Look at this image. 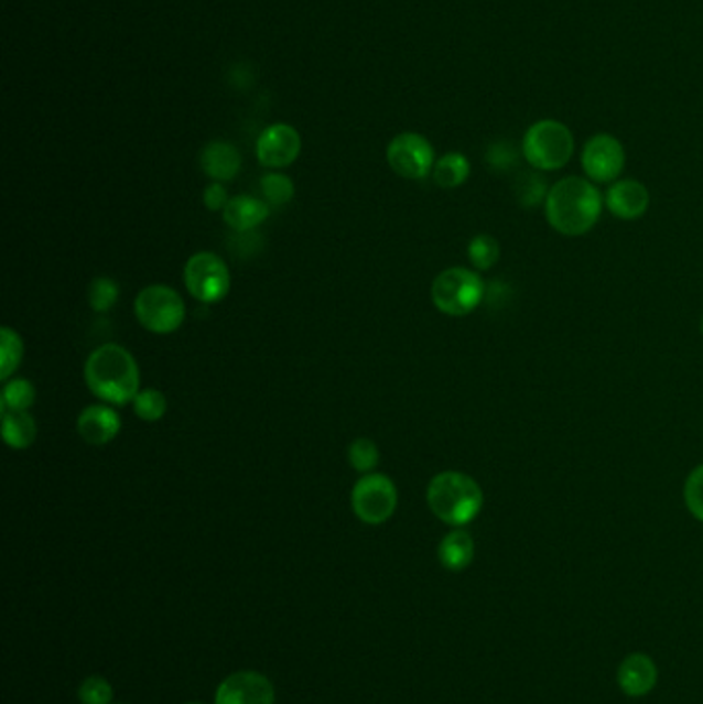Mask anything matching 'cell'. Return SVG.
Wrapping results in <instances>:
<instances>
[{"label": "cell", "instance_id": "5bb4252c", "mask_svg": "<svg viewBox=\"0 0 703 704\" xmlns=\"http://www.w3.org/2000/svg\"><path fill=\"white\" fill-rule=\"evenodd\" d=\"M122 429L120 414L110 404H91L77 419V433L89 445H108Z\"/></svg>", "mask_w": 703, "mask_h": 704}, {"label": "cell", "instance_id": "2e32d148", "mask_svg": "<svg viewBox=\"0 0 703 704\" xmlns=\"http://www.w3.org/2000/svg\"><path fill=\"white\" fill-rule=\"evenodd\" d=\"M201 167L213 182H229L240 173V151L231 142H208L201 153Z\"/></svg>", "mask_w": 703, "mask_h": 704}, {"label": "cell", "instance_id": "f1b7e54d", "mask_svg": "<svg viewBox=\"0 0 703 704\" xmlns=\"http://www.w3.org/2000/svg\"><path fill=\"white\" fill-rule=\"evenodd\" d=\"M547 194H549V186L544 184V180L539 173H520V180H518V201L520 203L528 208L539 206V203L544 204Z\"/></svg>", "mask_w": 703, "mask_h": 704}, {"label": "cell", "instance_id": "30bf717a", "mask_svg": "<svg viewBox=\"0 0 703 704\" xmlns=\"http://www.w3.org/2000/svg\"><path fill=\"white\" fill-rule=\"evenodd\" d=\"M582 170L594 184H613L625 170V149L621 141L608 132L594 134L580 155Z\"/></svg>", "mask_w": 703, "mask_h": 704}, {"label": "cell", "instance_id": "1f68e13d", "mask_svg": "<svg viewBox=\"0 0 703 704\" xmlns=\"http://www.w3.org/2000/svg\"><path fill=\"white\" fill-rule=\"evenodd\" d=\"M203 201H205V206H207L208 210L217 213V210H225V206L229 204L231 198H229V194H227V189H225L221 182H213L205 188Z\"/></svg>", "mask_w": 703, "mask_h": 704}, {"label": "cell", "instance_id": "836d02e7", "mask_svg": "<svg viewBox=\"0 0 703 704\" xmlns=\"http://www.w3.org/2000/svg\"><path fill=\"white\" fill-rule=\"evenodd\" d=\"M186 704H203V703H186Z\"/></svg>", "mask_w": 703, "mask_h": 704}, {"label": "cell", "instance_id": "e575fe53", "mask_svg": "<svg viewBox=\"0 0 703 704\" xmlns=\"http://www.w3.org/2000/svg\"><path fill=\"white\" fill-rule=\"evenodd\" d=\"M116 704H122V703H116Z\"/></svg>", "mask_w": 703, "mask_h": 704}, {"label": "cell", "instance_id": "8fae6325", "mask_svg": "<svg viewBox=\"0 0 703 704\" xmlns=\"http://www.w3.org/2000/svg\"><path fill=\"white\" fill-rule=\"evenodd\" d=\"M302 153V137L291 124L267 126L256 141V156L269 170L289 167Z\"/></svg>", "mask_w": 703, "mask_h": 704}, {"label": "cell", "instance_id": "6da1fadb", "mask_svg": "<svg viewBox=\"0 0 703 704\" xmlns=\"http://www.w3.org/2000/svg\"><path fill=\"white\" fill-rule=\"evenodd\" d=\"M605 206L603 192L588 177L570 175L555 182L544 198L547 223L565 237H580L601 220Z\"/></svg>", "mask_w": 703, "mask_h": 704}, {"label": "cell", "instance_id": "ba28073f", "mask_svg": "<svg viewBox=\"0 0 703 704\" xmlns=\"http://www.w3.org/2000/svg\"><path fill=\"white\" fill-rule=\"evenodd\" d=\"M184 284L198 303L213 305L227 297L231 289V274L217 253L198 251L184 267Z\"/></svg>", "mask_w": 703, "mask_h": 704}, {"label": "cell", "instance_id": "603a6c76", "mask_svg": "<svg viewBox=\"0 0 703 704\" xmlns=\"http://www.w3.org/2000/svg\"><path fill=\"white\" fill-rule=\"evenodd\" d=\"M466 251H468V260H471L473 268L485 272V270H491L499 262L501 246L494 235L479 234L468 241Z\"/></svg>", "mask_w": 703, "mask_h": 704}, {"label": "cell", "instance_id": "8992f818", "mask_svg": "<svg viewBox=\"0 0 703 704\" xmlns=\"http://www.w3.org/2000/svg\"><path fill=\"white\" fill-rule=\"evenodd\" d=\"M137 319L153 334H172L186 319V303L176 289L167 284H149L134 301Z\"/></svg>", "mask_w": 703, "mask_h": 704}, {"label": "cell", "instance_id": "484cf974", "mask_svg": "<svg viewBox=\"0 0 703 704\" xmlns=\"http://www.w3.org/2000/svg\"><path fill=\"white\" fill-rule=\"evenodd\" d=\"M349 462L359 474H371V469L380 462L378 445L368 437L355 438L349 447Z\"/></svg>", "mask_w": 703, "mask_h": 704}, {"label": "cell", "instance_id": "ac0fdd59", "mask_svg": "<svg viewBox=\"0 0 703 704\" xmlns=\"http://www.w3.org/2000/svg\"><path fill=\"white\" fill-rule=\"evenodd\" d=\"M437 559H440V564L452 573H461L464 568H468L471 563L475 561L473 535L463 528H454L452 532L442 538V542L437 546Z\"/></svg>", "mask_w": 703, "mask_h": 704}, {"label": "cell", "instance_id": "9c48e42d", "mask_svg": "<svg viewBox=\"0 0 703 704\" xmlns=\"http://www.w3.org/2000/svg\"><path fill=\"white\" fill-rule=\"evenodd\" d=\"M386 159L390 170L404 180H423L435 165L432 142L417 132H402L394 137L386 149Z\"/></svg>", "mask_w": 703, "mask_h": 704}, {"label": "cell", "instance_id": "7402d4cb", "mask_svg": "<svg viewBox=\"0 0 703 704\" xmlns=\"http://www.w3.org/2000/svg\"><path fill=\"white\" fill-rule=\"evenodd\" d=\"M25 346L15 329H0V379L9 381L23 360Z\"/></svg>", "mask_w": 703, "mask_h": 704}, {"label": "cell", "instance_id": "4fadbf2b", "mask_svg": "<svg viewBox=\"0 0 703 704\" xmlns=\"http://www.w3.org/2000/svg\"><path fill=\"white\" fill-rule=\"evenodd\" d=\"M605 206L613 217L636 220L650 208V192L639 180H617L605 192Z\"/></svg>", "mask_w": 703, "mask_h": 704}, {"label": "cell", "instance_id": "52a82bcc", "mask_svg": "<svg viewBox=\"0 0 703 704\" xmlns=\"http://www.w3.org/2000/svg\"><path fill=\"white\" fill-rule=\"evenodd\" d=\"M353 513L368 523V526H382L390 517L397 513L399 507V490L397 485L386 474H364L352 492Z\"/></svg>", "mask_w": 703, "mask_h": 704}, {"label": "cell", "instance_id": "5b68a950", "mask_svg": "<svg viewBox=\"0 0 703 704\" xmlns=\"http://www.w3.org/2000/svg\"><path fill=\"white\" fill-rule=\"evenodd\" d=\"M487 295L479 272L463 267L442 270L432 282L433 305L450 317H464L475 312Z\"/></svg>", "mask_w": 703, "mask_h": 704}, {"label": "cell", "instance_id": "3957f363", "mask_svg": "<svg viewBox=\"0 0 703 704\" xmlns=\"http://www.w3.org/2000/svg\"><path fill=\"white\" fill-rule=\"evenodd\" d=\"M485 495L479 483L456 469L435 474L428 485V505L433 516L452 528H464L483 511Z\"/></svg>", "mask_w": 703, "mask_h": 704}, {"label": "cell", "instance_id": "9a60e30c", "mask_svg": "<svg viewBox=\"0 0 703 704\" xmlns=\"http://www.w3.org/2000/svg\"><path fill=\"white\" fill-rule=\"evenodd\" d=\"M617 682L624 694L631 698L646 696L655 690L658 682V668L650 656L646 653H631L621 661L617 670Z\"/></svg>", "mask_w": 703, "mask_h": 704}, {"label": "cell", "instance_id": "d6a6232c", "mask_svg": "<svg viewBox=\"0 0 703 704\" xmlns=\"http://www.w3.org/2000/svg\"><path fill=\"white\" fill-rule=\"evenodd\" d=\"M700 328H702V334H703V317H702V324H700Z\"/></svg>", "mask_w": 703, "mask_h": 704}, {"label": "cell", "instance_id": "7a4b0ae2", "mask_svg": "<svg viewBox=\"0 0 703 704\" xmlns=\"http://www.w3.org/2000/svg\"><path fill=\"white\" fill-rule=\"evenodd\" d=\"M83 373L91 393L110 407H127L141 391L139 362L125 346H99L85 360Z\"/></svg>", "mask_w": 703, "mask_h": 704}, {"label": "cell", "instance_id": "277c9868", "mask_svg": "<svg viewBox=\"0 0 703 704\" xmlns=\"http://www.w3.org/2000/svg\"><path fill=\"white\" fill-rule=\"evenodd\" d=\"M572 130L560 120L544 118L528 128L522 139V156L534 172H558L574 156Z\"/></svg>", "mask_w": 703, "mask_h": 704}, {"label": "cell", "instance_id": "83f0119b", "mask_svg": "<svg viewBox=\"0 0 703 704\" xmlns=\"http://www.w3.org/2000/svg\"><path fill=\"white\" fill-rule=\"evenodd\" d=\"M118 297H120L118 282L108 279V277H99L89 286V303H91L94 312L104 313L112 310Z\"/></svg>", "mask_w": 703, "mask_h": 704}, {"label": "cell", "instance_id": "f546056e", "mask_svg": "<svg viewBox=\"0 0 703 704\" xmlns=\"http://www.w3.org/2000/svg\"><path fill=\"white\" fill-rule=\"evenodd\" d=\"M683 499L689 513L703 523V464L691 469V474L683 486Z\"/></svg>", "mask_w": 703, "mask_h": 704}, {"label": "cell", "instance_id": "d6986e66", "mask_svg": "<svg viewBox=\"0 0 703 704\" xmlns=\"http://www.w3.org/2000/svg\"><path fill=\"white\" fill-rule=\"evenodd\" d=\"M2 416V438L13 450H28L32 447L37 437V424L30 412H17L7 410L0 412Z\"/></svg>", "mask_w": 703, "mask_h": 704}, {"label": "cell", "instance_id": "e0dca14e", "mask_svg": "<svg viewBox=\"0 0 703 704\" xmlns=\"http://www.w3.org/2000/svg\"><path fill=\"white\" fill-rule=\"evenodd\" d=\"M269 204L258 201L255 196H234L225 206V225L238 234H248L269 219Z\"/></svg>", "mask_w": 703, "mask_h": 704}, {"label": "cell", "instance_id": "d4e9b609", "mask_svg": "<svg viewBox=\"0 0 703 704\" xmlns=\"http://www.w3.org/2000/svg\"><path fill=\"white\" fill-rule=\"evenodd\" d=\"M260 189H262L264 201L271 206H283V204L291 203V198L295 194V186H293L291 177L279 172L267 173L260 180Z\"/></svg>", "mask_w": 703, "mask_h": 704}, {"label": "cell", "instance_id": "ffe728a7", "mask_svg": "<svg viewBox=\"0 0 703 704\" xmlns=\"http://www.w3.org/2000/svg\"><path fill=\"white\" fill-rule=\"evenodd\" d=\"M432 175L440 188H461L471 175V161L463 153H446L435 161Z\"/></svg>", "mask_w": 703, "mask_h": 704}, {"label": "cell", "instance_id": "4dcf8cb0", "mask_svg": "<svg viewBox=\"0 0 703 704\" xmlns=\"http://www.w3.org/2000/svg\"><path fill=\"white\" fill-rule=\"evenodd\" d=\"M518 161V151L510 142H496L487 151V163L497 172H508Z\"/></svg>", "mask_w": 703, "mask_h": 704}, {"label": "cell", "instance_id": "44dd1931", "mask_svg": "<svg viewBox=\"0 0 703 704\" xmlns=\"http://www.w3.org/2000/svg\"><path fill=\"white\" fill-rule=\"evenodd\" d=\"M35 402V388L30 379H9L4 381V388L0 391V412L17 410L28 412Z\"/></svg>", "mask_w": 703, "mask_h": 704}, {"label": "cell", "instance_id": "7c38bea8", "mask_svg": "<svg viewBox=\"0 0 703 704\" xmlns=\"http://www.w3.org/2000/svg\"><path fill=\"white\" fill-rule=\"evenodd\" d=\"M277 694L271 680L256 670L227 675L215 692V704H274Z\"/></svg>", "mask_w": 703, "mask_h": 704}, {"label": "cell", "instance_id": "cb8c5ba5", "mask_svg": "<svg viewBox=\"0 0 703 704\" xmlns=\"http://www.w3.org/2000/svg\"><path fill=\"white\" fill-rule=\"evenodd\" d=\"M132 408H134V414L144 423H158L167 412V400L160 390L149 388L137 393V398L132 400Z\"/></svg>", "mask_w": 703, "mask_h": 704}, {"label": "cell", "instance_id": "4316f807", "mask_svg": "<svg viewBox=\"0 0 703 704\" xmlns=\"http://www.w3.org/2000/svg\"><path fill=\"white\" fill-rule=\"evenodd\" d=\"M80 704H113L112 684L104 675L85 678L77 690Z\"/></svg>", "mask_w": 703, "mask_h": 704}]
</instances>
